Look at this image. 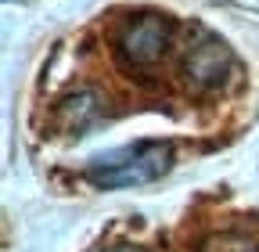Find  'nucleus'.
I'll use <instances>...</instances> for the list:
<instances>
[{"label": "nucleus", "instance_id": "obj_4", "mask_svg": "<svg viewBox=\"0 0 259 252\" xmlns=\"http://www.w3.org/2000/svg\"><path fill=\"white\" fill-rule=\"evenodd\" d=\"M61 119H65V126H69V130H87L90 122H97L101 119V108H97V98L87 90V94H76V98H69L61 105Z\"/></svg>", "mask_w": 259, "mask_h": 252}, {"label": "nucleus", "instance_id": "obj_2", "mask_svg": "<svg viewBox=\"0 0 259 252\" xmlns=\"http://www.w3.org/2000/svg\"><path fill=\"white\" fill-rule=\"evenodd\" d=\"M173 40V22L166 15H141L130 18L119 33V54L130 65H155Z\"/></svg>", "mask_w": 259, "mask_h": 252}, {"label": "nucleus", "instance_id": "obj_6", "mask_svg": "<svg viewBox=\"0 0 259 252\" xmlns=\"http://www.w3.org/2000/svg\"><path fill=\"white\" fill-rule=\"evenodd\" d=\"M108 252H141V248H134V245H115V248H108Z\"/></svg>", "mask_w": 259, "mask_h": 252}, {"label": "nucleus", "instance_id": "obj_5", "mask_svg": "<svg viewBox=\"0 0 259 252\" xmlns=\"http://www.w3.org/2000/svg\"><path fill=\"white\" fill-rule=\"evenodd\" d=\"M205 252H255V245H252V241H245V238H234V234H227V238L212 241Z\"/></svg>", "mask_w": 259, "mask_h": 252}, {"label": "nucleus", "instance_id": "obj_1", "mask_svg": "<svg viewBox=\"0 0 259 252\" xmlns=\"http://www.w3.org/2000/svg\"><path fill=\"white\" fill-rule=\"evenodd\" d=\"M173 166V144L169 141H137L115 151H105L87 162V177L97 187H137L151 184Z\"/></svg>", "mask_w": 259, "mask_h": 252}, {"label": "nucleus", "instance_id": "obj_3", "mask_svg": "<svg viewBox=\"0 0 259 252\" xmlns=\"http://www.w3.org/2000/svg\"><path fill=\"white\" fill-rule=\"evenodd\" d=\"M234 69V54L223 40H216L212 33L198 29V40L184 51V76L194 90H212L220 87Z\"/></svg>", "mask_w": 259, "mask_h": 252}]
</instances>
